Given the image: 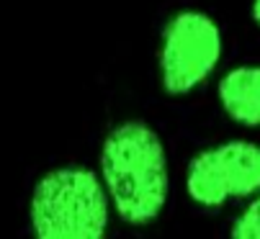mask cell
I'll use <instances>...</instances> for the list:
<instances>
[{
    "label": "cell",
    "mask_w": 260,
    "mask_h": 239,
    "mask_svg": "<svg viewBox=\"0 0 260 239\" xmlns=\"http://www.w3.org/2000/svg\"><path fill=\"white\" fill-rule=\"evenodd\" d=\"M95 175L114 219L147 229L162 219L173 195V165L162 131L142 116L114 121L98 144Z\"/></svg>",
    "instance_id": "cell-1"
},
{
    "label": "cell",
    "mask_w": 260,
    "mask_h": 239,
    "mask_svg": "<svg viewBox=\"0 0 260 239\" xmlns=\"http://www.w3.org/2000/svg\"><path fill=\"white\" fill-rule=\"evenodd\" d=\"M26 221L31 239H108L116 219L93 165L59 162L34 180Z\"/></svg>",
    "instance_id": "cell-2"
},
{
    "label": "cell",
    "mask_w": 260,
    "mask_h": 239,
    "mask_svg": "<svg viewBox=\"0 0 260 239\" xmlns=\"http://www.w3.org/2000/svg\"><path fill=\"white\" fill-rule=\"evenodd\" d=\"M227 36L214 13L196 6L173 11L157 33L155 75L170 98H188L219 77Z\"/></svg>",
    "instance_id": "cell-3"
},
{
    "label": "cell",
    "mask_w": 260,
    "mask_h": 239,
    "mask_svg": "<svg viewBox=\"0 0 260 239\" xmlns=\"http://www.w3.org/2000/svg\"><path fill=\"white\" fill-rule=\"evenodd\" d=\"M183 193L204 211L237 209L260 193V142L227 136L199 147L183 167Z\"/></svg>",
    "instance_id": "cell-4"
},
{
    "label": "cell",
    "mask_w": 260,
    "mask_h": 239,
    "mask_svg": "<svg viewBox=\"0 0 260 239\" xmlns=\"http://www.w3.org/2000/svg\"><path fill=\"white\" fill-rule=\"evenodd\" d=\"M214 95L227 121L240 129H260V59H245L221 70Z\"/></svg>",
    "instance_id": "cell-5"
},
{
    "label": "cell",
    "mask_w": 260,
    "mask_h": 239,
    "mask_svg": "<svg viewBox=\"0 0 260 239\" xmlns=\"http://www.w3.org/2000/svg\"><path fill=\"white\" fill-rule=\"evenodd\" d=\"M227 239H260V193L235 209L227 226Z\"/></svg>",
    "instance_id": "cell-6"
},
{
    "label": "cell",
    "mask_w": 260,
    "mask_h": 239,
    "mask_svg": "<svg viewBox=\"0 0 260 239\" xmlns=\"http://www.w3.org/2000/svg\"><path fill=\"white\" fill-rule=\"evenodd\" d=\"M247 16H250L252 26L260 31V0H250L247 3Z\"/></svg>",
    "instance_id": "cell-7"
}]
</instances>
